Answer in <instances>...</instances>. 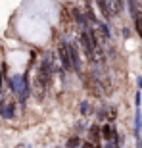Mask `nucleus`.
<instances>
[{
  "mask_svg": "<svg viewBox=\"0 0 142 148\" xmlns=\"http://www.w3.org/2000/svg\"><path fill=\"white\" fill-rule=\"evenodd\" d=\"M100 135H102V140L104 143H115V144H121V137L117 129H115L113 123H106V125L100 127Z\"/></svg>",
  "mask_w": 142,
  "mask_h": 148,
  "instance_id": "obj_1",
  "label": "nucleus"
},
{
  "mask_svg": "<svg viewBox=\"0 0 142 148\" xmlns=\"http://www.w3.org/2000/svg\"><path fill=\"white\" fill-rule=\"evenodd\" d=\"M67 54H69V62H71V69L77 73H81V56H79V48L77 44L67 40Z\"/></svg>",
  "mask_w": 142,
  "mask_h": 148,
  "instance_id": "obj_2",
  "label": "nucleus"
},
{
  "mask_svg": "<svg viewBox=\"0 0 142 148\" xmlns=\"http://www.w3.org/2000/svg\"><path fill=\"white\" fill-rule=\"evenodd\" d=\"M58 56H60L61 62V71H71V62H69V54H67V38L63 37L60 42V48H58Z\"/></svg>",
  "mask_w": 142,
  "mask_h": 148,
  "instance_id": "obj_3",
  "label": "nucleus"
},
{
  "mask_svg": "<svg viewBox=\"0 0 142 148\" xmlns=\"http://www.w3.org/2000/svg\"><path fill=\"white\" fill-rule=\"evenodd\" d=\"M16 102H8L6 98H0V117L2 119H12L16 115Z\"/></svg>",
  "mask_w": 142,
  "mask_h": 148,
  "instance_id": "obj_4",
  "label": "nucleus"
},
{
  "mask_svg": "<svg viewBox=\"0 0 142 148\" xmlns=\"http://www.w3.org/2000/svg\"><path fill=\"white\" fill-rule=\"evenodd\" d=\"M71 17H73L75 25L81 29V31H85L87 27H90L88 21H87V16H85V12H83L81 8H77V6H75V8H71Z\"/></svg>",
  "mask_w": 142,
  "mask_h": 148,
  "instance_id": "obj_5",
  "label": "nucleus"
},
{
  "mask_svg": "<svg viewBox=\"0 0 142 148\" xmlns=\"http://www.w3.org/2000/svg\"><path fill=\"white\" fill-rule=\"evenodd\" d=\"M96 4H98V8H100V12H102V16H104L106 21H109V19L117 14V12H115V6L111 4L109 0H96Z\"/></svg>",
  "mask_w": 142,
  "mask_h": 148,
  "instance_id": "obj_6",
  "label": "nucleus"
},
{
  "mask_svg": "<svg viewBox=\"0 0 142 148\" xmlns=\"http://www.w3.org/2000/svg\"><path fill=\"white\" fill-rule=\"evenodd\" d=\"M81 143H83V138L79 137V135L69 137V138H67V143H66V148H81Z\"/></svg>",
  "mask_w": 142,
  "mask_h": 148,
  "instance_id": "obj_7",
  "label": "nucleus"
},
{
  "mask_svg": "<svg viewBox=\"0 0 142 148\" xmlns=\"http://www.w3.org/2000/svg\"><path fill=\"white\" fill-rule=\"evenodd\" d=\"M79 110H81V115H87L88 110H90V104H88V100H83L81 104H79Z\"/></svg>",
  "mask_w": 142,
  "mask_h": 148,
  "instance_id": "obj_8",
  "label": "nucleus"
},
{
  "mask_svg": "<svg viewBox=\"0 0 142 148\" xmlns=\"http://www.w3.org/2000/svg\"><path fill=\"white\" fill-rule=\"evenodd\" d=\"M140 104H142V92L137 90V94H134V108H140Z\"/></svg>",
  "mask_w": 142,
  "mask_h": 148,
  "instance_id": "obj_9",
  "label": "nucleus"
},
{
  "mask_svg": "<svg viewBox=\"0 0 142 148\" xmlns=\"http://www.w3.org/2000/svg\"><path fill=\"white\" fill-rule=\"evenodd\" d=\"M137 87H138V90L142 92V75H138V77H137Z\"/></svg>",
  "mask_w": 142,
  "mask_h": 148,
  "instance_id": "obj_10",
  "label": "nucleus"
},
{
  "mask_svg": "<svg viewBox=\"0 0 142 148\" xmlns=\"http://www.w3.org/2000/svg\"><path fill=\"white\" fill-rule=\"evenodd\" d=\"M140 133H142V121H140Z\"/></svg>",
  "mask_w": 142,
  "mask_h": 148,
  "instance_id": "obj_11",
  "label": "nucleus"
}]
</instances>
